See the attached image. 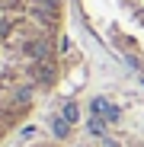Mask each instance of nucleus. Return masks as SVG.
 I'll return each mask as SVG.
<instances>
[{
	"mask_svg": "<svg viewBox=\"0 0 144 147\" xmlns=\"http://www.w3.org/2000/svg\"><path fill=\"white\" fill-rule=\"evenodd\" d=\"M77 118V109L74 106H64V121H74Z\"/></svg>",
	"mask_w": 144,
	"mask_h": 147,
	"instance_id": "1",
	"label": "nucleus"
},
{
	"mask_svg": "<svg viewBox=\"0 0 144 147\" xmlns=\"http://www.w3.org/2000/svg\"><path fill=\"white\" fill-rule=\"evenodd\" d=\"M55 134H58V138L67 134V121H55Z\"/></svg>",
	"mask_w": 144,
	"mask_h": 147,
	"instance_id": "2",
	"label": "nucleus"
},
{
	"mask_svg": "<svg viewBox=\"0 0 144 147\" xmlns=\"http://www.w3.org/2000/svg\"><path fill=\"white\" fill-rule=\"evenodd\" d=\"M90 131H93V134H103V121L93 118V121H90Z\"/></svg>",
	"mask_w": 144,
	"mask_h": 147,
	"instance_id": "3",
	"label": "nucleus"
}]
</instances>
